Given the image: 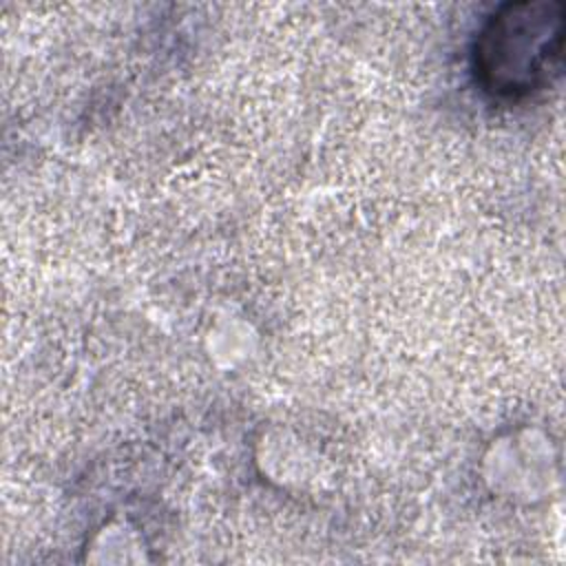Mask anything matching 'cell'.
<instances>
[{"mask_svg": "<svg viewBox=\"0 0 566 566\" xmlns=\"http://www.w3.org/2000/svg\"><path fill=\"white\" fill-rule=\"evenodd\" d=\"M564 62V4L517 0L493 9L471 44V73L497 102H522L551 88Z\"/></svg>", "mask_w": 566, "mask_h": 566, "instance_id": "cell-1", "label": "cell"}]
</instances>
